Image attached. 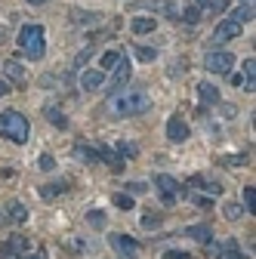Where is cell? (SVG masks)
I'll list each match as a JSON object with an SVG mask.
<instances>
[{
  "instance_id": "7",
  "label": "cell",
  "mask_w": 256,
  "mask_h": 259,
  "mask_svg": "<svg viewBox=\"0 0 256 259\" xmlns=\"http://www.w3.org/2000/svg\"><path fill=\"white\" fill-rule=\"evenodd\" d=\"M130 77H133V65H130V59H120V62L114 65V77L108 80V93H120L126 83H130Z\"/></svg>"
},
{
  "instance_id": "44",
  "label": "cell",
  "mask_w": 256,
  "mask_h": 259,
  "mask_svg": "<svg viewBox=\"0 0 256 259\" xmlns=\"http://www.w3.org/2000/svg\"><path fill=\"white\" fill-rule=\"evenodd\" d=\"M25 259H47V256H44V253L37 250V253H31V256H25Z\"/></svg>"
},
{
  "instance_id": "8",
  "label": "cell",
  "mask_w": 256,
  "mask_h": 259,
  "mask_svg": "<svg viewBox=\"0 0 256 259\" xmlns=\"http://www.w3.org/2000/svg\"><path fill=\"white\" fill-rule=\"evenodd\" d=\"M232 37H241V22L235 19H226V22H219L216 31H213V44H226Z\"/></svg>"
},
{
  "instance_id": "47",
  "label": "cell",
  "mask_w": 256,
  "mask_h": 259,
  "mask_svg": "<svg viewBox=\"0 0 256 259\" xmlns=\"http://www.w3.org/2000/svg\"><path fill=\"white\" fill-rule=\"evenodd\" d=\"M247 4H253V0H247Z\"/></svg>"
},
{
  "instance_id": "18",
  "label": "cell",
  "mask_w": 256,
  "mask_h": 259,
  "mask_svg": "<svg viewBox=\"0 0 256 259\" xmlns=\"http://www.w3.org/2000/svg\"><path fill=\"white\" fill-rule=\"evenodd\" d=\"M65 188H68V182H47V185H40V198H47V201L50 198H59Z\"/></svg>"
},
{
  "instance_id": "29",
  "label": "cell",
  "mask_w": 256,
  "mask_h": 259,
  "mask_svg": "<svg viewBox=\"0 0 256 259\" xmlns=\"http://www.w3.org/2000/svg\"><path fill=\"white\" fill-rule=\"evenodd\" d=\"M247 164V154H229L222 157V167H244Z\"/></svg>"
},
{
  "instance_id": "6",
  "label": "cell",
  "mask_w": 256,
  "mask_h": 259,
  "mask_svg": "<svg viewBox=\"0 0 256 259\" xmlns=\"http://www.w3.org/2000/svg\"><path fill=\"white\" fill-rule=\"evenodd\" d=\"M108 241H111V247L117 250V256H120V259H139V244H136L130 235L114 232V235H108Z\"/></svg>"
},
{
  "instance_id": "24",
  "label": "cell",
  "mask_w": 256,
  "mask_h": 259,
  "mask_svg": "<svg viewBox=\"0 0 256 259\" xmlns=\"http://www.w3.org/2000/svg\"><path fill=\"white\" fill-rule=\"evenodd\" d=\"M244 207H247L250 216L256 213V188L253 185H244Z\"/></svg>"
},
{
  "instance_id": "36",
  "label": "cell",
  "mask_w": 256,
  "mask_h": 259,
  "mask_svg": "<svg viewBox=\"0 0 256 259\" xmlns=\"http://www.w3.org/2000/svg\"><path fill=\"white\" fill-rule=\"evenodd\" d=\"M164 259H191V253H185V250H167Z\"/></svg>"
},
{
  "instance_id": "35",
  "label": "cell",
  "mask_w": 256,
  "mask_h": 259,
  "mask_svg": "<svg viewBox=\"0 0 256 259\" xmlns=\"http://www.w3.org/2000/svg\"><path fill=\"white\" fill-rule=\"evenodd\" d=\"M226 216H229V219H241V216H244V210H241L238 204H226Z\"/></svg>"
},
{
  "instance_id": "32",
  "label": "cell",
  "mask_w": 256,
  "mask_h": 259,
  "mask_svg": "<svg viewBox=\"0 0 256 259\" xmlns=\"http://www.w3.org/2000/svg\"><path fill=\"white\" fill-rule=\"evenodd\" d=\"M37 167H40V170H47V173H50V170H53V167H56V157H53V154H40V160H37Z\"/></svg>"
},
{
  "instance_id": "34",
  "label": "cell",
  "mask_w": 256,
  "mask_h": 259,
  "mask_svg": "<svg viewBox=\"0 0 256 259\" xmlns=\"http://www.w3.org/2000/svg\"><path fill=\"white\" fill-rule=\"evenodd\" d=\"M191 201H195V207H204V210H207V207H213V201L207 198V194H191Z\"/></svg>"
},
{
  "instance_id": "42",
  "label": "cell",
  "mask_w": 256,
  "mask_h": 259,
  "mask_svg": "<svg viewBox=\"0 0 256 259\" xmlns=\"http://www.w3.org/2000/svg\"><path fill=\"white\" fill-rule=\"evenodd\" d=\"M7 93H10V83H7V80H0V96H7Z\"/></svg>"
},
{
  "instance_id": "23",
  "label": "cell",
  "mask_w": 256,
  "mask_h": 259,
  "mask_svg": "<svg viewBox=\"0 0 256 259\" xmlns=\"http://www.w3.org/2000/svg\"><path fill=\"white\" fill-rule=\"evenodd\" d=\"M87 222L93 225V229H105V222H108V216H105L102 210H90V213H87Z\"/></svg>"
},
{
  "instance_id": "12",
  "label": "cell",
  "mask_w": 256,
  "mask_h": 259,
  "mask_svg": "<svg viewBox=\"0 0 256 259\" xmlns=\"http://www.w3.org/2000/svg\"><path fill=\"white\" fill-rule=\"evenodd\" d=\"M0 68H4V74H7L10 80H16V83H22V80H25V68H22L16 59H7L4 65H0Z\"/></svg>"
},
{
  "instance_id": "27",
  "label": "cell",
  "mask_w": 256,
  "mask_h": 259,
  "mask_svg": "<svg viewBox=\"0 0 256 259\" xmlns=\"http://www.w3.org/2000/svg\"><path fill=\"white\" fill-rule=\"evenodd\" d=\"M250 19H253V4H244V7H238V10H235V22H241V25H244V22H250Z\"/></svg>"
},
{
  "instance_id": "31",
  "label": "cell",
  "mask_w": 256,
  "mask_h": 259,
  "mask_svg": "<svg viewBox=\"0 0 256 259\" xmlns=\"http://www.w3.org/2000/svg\"><path fill=\"white\" fill-rule=\"evenodd\" d=\"M182 19H185L188 25H195V22H201V10H198V7H188V10L182 13Z\"/></svg>"
},
{
  "instance_id": "16",
  "label": "cell",
  "mask_w": 256,
  "mask_h": 259,
  "mask_svg": "<svg viewBox=\"0 0 256 259\" xmlns=\"http://www.w3.org/2000/svg\"><path fill=\"white\" fill-rule=\"evenodd\" d=\"M191 185L201 188V191H207V194H222V185L213 182V179H204V176H191Z\"/></svg>"
},
{
  "instance_id": "2",
  "label": "cell",
  "mask_w": 256,
  "mask_h": 259,
  "mask_svg": "<svg viewBox=\"0 0 256 259\" xmlns=\"http://www.w3.org/2000/svg\"><path fill=\"white\" fill-rule=\"evenodd\" d=\"M28 133H31V126H28L25 114H19V111H4L0 114V136L4 139H13L16 145H25Z\"/></svg>"
},
{
  "instance_id": "21",
  "label": "cell",
  "mask_w": 256,
  "mask_h": 259,
  "mask_svg": "<svg viewBox=\"0 0 256 259\" xmlns=\"http://www.w3.org/2000/svg\"><path fill=\"white\" fill-rule=\"evenodd\" d=\"M244 77H247V90L253 93V90H256V62H253V59L244 62Z\"/></svg>"
},
{
  "instance_id": "19",
  "label": "cell",
  "mask_w": 256,
  "mask_h": 259,
  "mask_svg": "<svg viewBox=\"0 0 256 259\" xmlns=\"http://www.w3.org/2000/svg\"><path fill=\"white\" fill-rule=\"evenodd\" d=\"M102 80H105V77H102V71H87V74L80 77V87H83V90H99V87H102Z\"/></svg>"
},
{
  "instance_id": "14",
  "label": "cell",
  "mask_w": 256,
  "mask_h": 259,
  "mask_svg": "<svg viewBox=\"0 0 256 259\" xmlns=\"http://www.w3.org/2000/svg\"><path fill=\"white\" fill-rule=\"evenodd\" d=\"M71 154H74L77 160H83V164H99V151H93V148H87V145H74Z\"/></svg>"
},
{
  "instance_id": "45",
  "label": "cell",
  "mask_w": 256,
  "mask_h": 259,
  "mask_svg": "<svg viewBox=\"0 0 256 259\" xmlns=\"http://www.w3.org/2000/svg\"><path fill=\"white\" fill-rule=\"evenodd\" d=\"M28 4H34V7H37V4H47V0H28Z\"/></svg>"
},
{
  "instance_id": "40",
  "label": "cell",
  "mask_w": 256,
  "mask_h": 259,
  "mask_svg": "<svg viewBox=\"0 0 256 259\" xmlns=\"http://www.w3.org/2000/svg\"><path fill=\"white\" fill-rule=\"evenodd\" d=\"M120 151H126V154H136V145H126V142H120Z\"/></svg>"
},
{
  "instance_id": "28",
  "label": "cell",
  "mask_w": 256,
  "mask_h": 259,
  "mask_svg": "<svg viewBox=\"0 0 256 259\" xmlns=\"http://www.w3.org/2000/svg\"><path fill=\"white\" fill-rule=\"evenodd\" d=\"M114 207H120V210H133V207H136L133 194H114Z\"/></svg>"
},
{
  "instance_id": "25",
  "label": "cell",
  "mask_w": 256,
  "mask_h": 259,
  "mask_svg": "<svg viewBox=\"0 0 256 259\" xmlns=\"http://www.w3.org/2000/svg\"><path fill=\"white\" fill-rule=\"evenodd\" d=\"M117 62H120V53H117V50H108V53L102 56V68H99V71H111Z\"/></svg>"
},
{
  "instance_id": "4",
  "label": "cell",
  "mask_w": 256,
  "mask_h": 259,
  "mask_svg": "<svg viewBox=\"0 0 256 259\" xmlns=\"http://www.w3.org/2000/svg\"><path fill=\"white\" fill-rule=\"evenodd\" d=\"M154 185H157V194H161V201H164V204H176V201L182 198V185H179L173 176H167V173L157 176Z\"/></svg>"
},
{
  "instance_id": "15",
  "label": "cell",
  "mask_w": 256,
  "mask_h": 259,
  "mask_svg": "<svg viewBox=\"0 0 256 259\" xmlns=\"http://www.w3.org/2000/svg\"><path fill=\"white\" fill-rule=\"evenodd\" d=\"M185 235L195 238L198 244H210V241H213V232L207 229V225H191V229H185Z\"/></svg>"
},
{
  "instance_id": "1",
  "label": "cell",
  "mask_w": 256,
  "mask_h": 259,
  "mask_svg": "<svg viewBox=\"0 0 256 259\" xmlns=\"http://www.w3.org/2000/svg\"><path fill=\"white\" fill-rule=\"evenodd\" d=\"M151 108V96L148 93H123L111 99V111L120 117H133V114H145Z\"/></svg>"
},
{
  "instance_id": "30",
  "label": "cell",
  "mask_w": 256,
  "mask_h": 259,
  "mask_svg": "<svg viewBox=\"0 0 256 259\" xmlns=\"http://www.w3.org/2000/svg\"><path fill=\"white\" fill-rule=\"evenodd\" d=\"M142 225H145V229H157V225H161V213H151V210H148V213L142 216Z\"/></svg>"
},
{
  "instance_id": "10",
  "label": "cell",
  "mask_w": 256,
  "mask_h": 259,
  "mask_svg": "<svg viewBox=\"0 0 256 259\" xmlns=\"http://www.w3.org/2000/svg\"><path fill=\"white\" fill-rule=\"evenodd\" d=\"M19 253H28V238L22 235H13L7 244H0V256H19Z\"/></svg>"
},
{
  "instance_id": "20",
  "label": "cell",
  "mask_w": 256,
  "mask_h": 259,
  "mask_svg": "<svg viewBox=\"0 0 256 259\" xmlns=\"http://www.w3.org/2000/svg\"><path fill=\"white\" fill-rule=\"evenodd\" d=\"M47 120H50L53 126H59V130H65V126H68V117L62 114L59 108H53V105H47Z\"/></svg>"
},
{
  "instance_id": "41",
  "label": "cell",
  "mask_w": 256,
  "mask_h": 259,
  "mask_svg": "<svg viewBox=\"0 0 256 259\" xmlns=\"http://www.w3.org/2000/svg\"><path fill=\"white\" fill-rule=\"evenodd\" d=\"M130 191H133V194H142V191H145V185H139V182H133V185H130Z\"/></svg>"
},
{
  "instance_id": "5",
  "label": "cell",
  "mask_w": 256,
  "mask_h": 259,
  "mask_svg": "<svg viewBox=\"0 0 256 259\" xmlns=\"http://www.w3.org/2000/svg\"><path fill=\"white\" fill-rule=\"evenodd\" d=\"M204 68L213 74H229L235 68V56L232 53H207L204 56Z\"/></svg>"
},
{
  "instance_id": "22",
  "label": "cell",
  "mask_w": 256,
  "mask_h": 259,
  "mask_svg": "<svg viewBox=\"0 0 256 259\" xmlns=\"http://www.w3.org/2000/svg\"><path fill=\"white\" fill-rule=\"evenodd\" d=\"M7 219H10V222H25V219H28V210H25L19 201H13V204H10V216H7Z\"/></svg>"
},
{
  "instance_id": "9",
  "label": "cell",
  "mask_w": 256,
  "mask_h": 259,
  "mask_svg": "<svg viewBox=\"0 0 256 259\" xmlns=\"http://www.w3.org/2000/svg\"><path fill=\"white\" fill-rule=\"evenodd\" d=\"M167 139L170 142H185L188 139V123L182 117H170L167 120Z\"/></svg>"
},
{
  "instance_id": "3",
  "label": "cell",
  "mask_w": 256,
  "mask_h": 259,
  "mask_svg": "<svg viewBox=\"0 0 256 259\" xmlns=\"http://www.w3.org/2000/svg\"><path fill=\"white\" fill-rule=\"evenodd\" d=\"M44 37H47V34H44L40 25H25V28L19 31V50H22L28 59H40L44 50H47Z\"/></svg>"
},
{
  "instance_id": "43",
  "label": "cell",
  "mask_w": 256,
  "mask_h": 259,
  "mask_svg": "<svg viewBox=\"0 0 256 259\" xmlns=\"http://www.w3.org/2000/svg\"><path fill=\"white\" fill-rule=\"evenodd\" d=\"M195 7H198V10H204V7H210V0H195Z\"/></svg>"
},
{
  "instance_id": "38",
  "label": "cell",
  "mask_w": 256,
  "mask_h": 259,
  "mask_svg": "<svg viewBox=\"0 0 256 259\" xmlns=\"http://www.w3.org/2000/svg\"><path fill=\"white\" fill-rule=\"evenodd\" d=\"M90 53H93V47H87V50H83V53H80V56H77V62H74V65H83V62H87V59H90Z\"/></svg>"
},
{
  "instance_id": "26",
  "label": "cell",
  "mask_w": 256,
  "mask_h": 259,
  "mask_svg": "<svg viewBox=\"0 0 256 259\" xmlns=\"http://www.w3.org/2000/svg\"><path fill=\"white\" fill-rule=\"evenodd\" d=\"M219 259H247L244 253H238V247H235V241H226V247H222V253H219Z\"/></svg>"
},
{
  "instance_id": "13",
  "label": "cell",
  "mask_w": 256,
  "mask_h": 259,
  "mask_svg": "<svg viewBox=\"0 0 256 259\" xmlns=\"http://www.w3.org/2000/svg\"><path fill=\"white\" fill-rule=\"evenodd\" d=\"M154 19H148V16H136L133 22H130V28H133V34H151L154 31Z\"/></svg>"
},
{
  "instance_id": "39",
  "label": "cell",
  "mask_w": 256,
  "mask_h": 259,
  "mask_svg": "<svg viewBox=\"0 0 256 259\" xmlns=\"http://www.w3.org/2000/svg\"><path fill=\"white\" fill-rule=\"evenodd\" d=\"M222 117L232 120V117H235V105H222Z\"/></svg>"
},
{
  "instance_id": "11",
  "label": "cell",
  "mask_w": 256,
  "mask_h": 259,
  "mask_svg": "<svg viewBox=\"0 0 256 259\" xmlns=\"http://www.w3.org/2000/svg\"><path fill=\"white\" fill-rule=\"evenodd\" d=\"M198 99L204 105H219V90L213 83H198Z\"/></svg>"
},
{
  "instance_id": "33",
  "label": "cell",
  "mask_w": 256,
  "mask_h": 259,
  "mask_svg": "<svg viewBox=\"0 0 256 259\" xmlns=\"http://www.w3.org/2000/svg\"><path fill=\"white\" fill-rule=\"evenodd\" d=\"M136 53H139L142 62H154V59H157V50H148V47H139Z\"/></svg>"
},
{
  "instance_id": "46",
  "label": "cell",
  "mask_w": 256,
  "mask_h": 259,
  "mask_svg": "<svg viewBox=\"0 0 256 259\" xmlns=\"http://www.w3.org/2000/svg\"><path fill=\"white\" fill-rule=\"evenodd\" d=\"M7 259H16V256H7Z\"/></svg>"
},
{
  "instance_id": "17",
  "label": "cell",
  "mask_w": 256,
  "mask_h": 259,
  "mask_svg": "<svg viewBox=\"0 0 256 259\" xmlns=\"http://www.w3.org/2000/svg\"><path fill=\"white\" fill-rule=\"evenodd\" d=\"M99 160H108V167H111V170H123V160H120L108 145H99Z\"/></svg>"
},
{
  "instance_id": "37",
  "label": "cell",
  "mask_w": 256,
  "mask_h": 259,
  "mask_svg": "<svg viewBox=\"0 0 256 259\" xmlns=\"http://www.w3.org/2000/svg\"><path fill=\"white\" fill-rule=\"evenodd\" d=\"M229 4H232V0H213V10H216V13H226Z\"/></svg>"
}]
</instances>
